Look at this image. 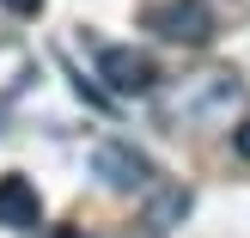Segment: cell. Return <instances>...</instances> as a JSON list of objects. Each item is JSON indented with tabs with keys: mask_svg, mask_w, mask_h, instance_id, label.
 <instances>
[{
	"mask_svg": "<svg viewBox=\"0 0 250 238\" xmlns=\"http://www.w3.org/2000/svg\"><path fill=\"white\" fill-rule=\"evenodd\" d=\"M98 80H104L116 98H146L159 86V67H153V55H141V49L110 43L104 55H98Z\"/></svg>",
	"mask_w": 250,
	"mask_h": 238,
	"instance_id": "cell-1",
	"label": "cell"
},
{
	"mask_svg": "<svg viewBox=\"0 0 250 238\" xmlns=\"http://www.w3.org/2000/svg\"><path fill=\"white\" fill-rule=\"evenodd\" d=\"M146 24H153L159 37H171V43H189V49H202L208 37H214L208 0H159V6L146 12Z\"/></svg>",
	"mask_w": 250,
	"mask_h": 238,
	"instance_id": "cell-2",
	"label": "cell"
},
{
	"mask_svg": "<svg viewBox=\"0 0 250 238\" xmlns=\"http://www.w3.org/2000/svg\"><path fill=\"white\" fill-rule=\"evenodd\" d=\"M92 171L110 183V190H146V183H153V159H146V153H134L128 141H98Z\"/></svg>",
	"mask_w": 250,
	"mask_h": 238,
	"instance_id": "cell-3",
	"label": "cell"
},
{
	"mask_svg": "<svg viewBox=\"0 0 250 238\" xmlns=\"http://www.w3.org/2000/svg\"><path fill=\"white\" fill-rule=\"evenodd\" d=\"M0 226L6 232H31V226H43V195H37V183L31 177H0Z\"/></svg>",
	"mask_w": 250,
	"mask_h": 238,
	"instance_id": "cell-4",
	"label": "cell"
},
{
	"mask_svg": "<svg viewBox=\"0 0 250 238\" xmlns=\"http://www.w3.org/2000/svg\"><path fill=\"white\" fill-rule=\"evenodd\" d=\"M183 214H189V190H159V202L141 214V232H134V238H165Z\"/></svg>",
	"mask_w": 250,
	"mask_h": 238,
	"instance_id": "cell-5",
	"label": "cell"
},
{
	"mask_svg": "<svg viewBox=\"0 0 250 238\" xmlns=\"http://www.w3.org/2000/svg\"><path fill=\"white\" fill-rule=\"evenodd\" d=\"M6 12H43V0H0Z\"/></svg>",
	"mask_w": 250,
	"mask_h": 238,
	"instance_id": "cell-6",
	"label": "cell"
},
{
	"mask_svg": "<svg viewBox=\"0 0 250 238\" xmlns=\"http://www.w3.org/2000/svg\"><path fill=\"white\" fill-rule=\"evenodd\" d=\"M232 147H238V153L250 159V122H238V134H232Z\"/></svg>",
	"mask_w": 250,
	"mask_h": 238,
	"instance_id": "cell-7",
	"label": "cell"
},
{
	"mask_svg": "<svg viewBox=\"0 0 250 238\" xmlns=\"http://www.w3.org/2000/svg\"><path fill=\"white\" fill-rule=\"evenodd\" d=\"M49 238H85V232H73V226H55V232H49Z\"/></svg>",
	"mask_w": 250,
	"mask_h": 238,
	"instance_id": "cell-8",
	"label": "cell"
}]
</instances>
